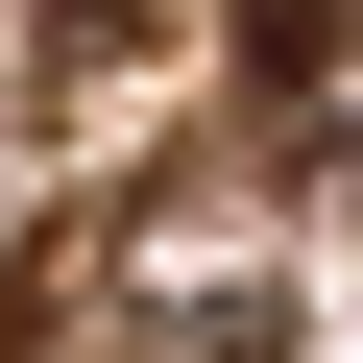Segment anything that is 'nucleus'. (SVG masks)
Returning a JSON list of instances; mask_svg holds the SVG:
<instances>
[{"instance_id": "obj_1", "label": "nucleus", "mask_w": 363, "mask_h": 363, "mask_svg": "<svg viewBox=\"0 0 363 363\" xmlns=\"http://www.w3.org/2000/svg\"><path fill=\"white\" fill-rule=\"evenodd\" d=\"M242 49H267V97H315V49H339V0H267Z\"/></svg>"}]
</instances>
